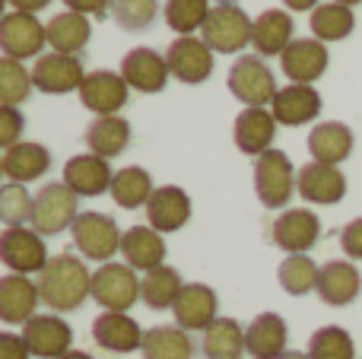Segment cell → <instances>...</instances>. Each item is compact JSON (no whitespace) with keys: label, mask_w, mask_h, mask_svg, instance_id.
Listing matches in <instances>:
<instances>
[{"label":"cell","mask_w":362,"mask_h":359,"mask_svg":"<svg viewBox=\"0 0 362 359\" xmlns=\"http://www.w3.org/2000/svg\"><path fill=\"white\" fill-rule=\"evenodd\" d=\"M200 353L204 359H242L245 350V328L235 318L219 315L210 328L200 334Z\"/></svg>","instance_id":"cell-33"},{"label":"cell","mask_w":362,"mask_h":359,"mask_svg":"<svg viewBox=\"0 0 362 359\" xmlns=\"http://www.w3.org/2000/svg\"><path fill=\"white\" fill-rule=\"evenodd\" d=\"M308 359H356V343L340 324H325L308 337Z\"/></svg>","instance_id":"cell-39"},{"label":"cell","mask_w":362,"mask_h":359,"mask_svg":"<svg viewBox=\"0 0 362 359\" xmlns=\"http://www.w3.org/2000/svg\"><path fill=\"white\" fill-rule=\"evenodd\" d=\"M23 341L35 359H57L74 350V328L61 315H35L23 324Z\"/></svg>","instance_id":"cell-16"},{"label":"cell","mask_w":362,"mask_h":359,"mask_svg":"<svg viewBox=\"0 0 362 359\" xmlns=\"http://www.w3.org/2000/svg\"><path fill=\"white\" fill-rule=\"evenodd\" d=\"M45 45H48V32L45 23L32 13L10 10L0 19V54L13 57V61H29V57H42Z\"/></svg>","instance_id":"cell-9"},{"label":"cell","mask_w":362,"mask_h":359,"mask_svg":"<svg viewBox=\"0 0 362 359\" xmlns=\"http://www.w3.org/2000/svg\"><path fill=\"white\" fill-rule=\"evenodd\" d=\"M144 359H194V341L178 324H156L144 334Z\"/></svg>","instance_id":"cell-35"},{"label":"cell","mask_w":362,"mask_h":359,"mask_svg":"<svg viewBox=\"0 0 362 359\" xmlns=\"http://www.w3.org/2000/svg\"><path fill=\"white\" fill-rule=\"evenodd\" d=\"M159 16V0H115L112 19L124 32H146Z\"/></svg>","instance_id":"cell-42"},{"label":"cell","mask_w":362,"mask_h":359,"mask_svg":"<svg viewBox=\"0 0 362 359\" xmlns=\"http://www.w3.org/2000/svg\"><path fill=\"white\" fill-rule=\"evenodd\" d=\"M6 6H10V4H6V0H0V19H4L6 13H10V10H6Z\"/></svg>","instance_id":"cell-53"},{"label":"cell","mask_w":362,"mask_h":359,"mask_svg":"<svg viewBox=\"0 0 362 359\" xmlns=\"http://www.w3.org/2000/svg\"><path fill=\"white\" fill-rule=\"evenodd\" d=\"M331 54H327V45L318 38H296L286 51L280 54V67L286 73L289 83H299V86H312L325 76Z\"/></svg>","instance_id":"cell-18"},{"label":"cell","mask_w":362,"mask_h":359,"mask_svg":"<svg viewBox=\"0 0 362 359\" xmlns=\"http://www.w3.org/2000/svg\"><path fill=\"white\" fill-rule=\"evenodd\" d=\"M32 201H35V194H29L25 184L6 182L0 188V223H6V226H25L32 220Z\"/></svg>","instance_id":"cell-43"},{"label":"cell","mask_w":362,"mask_h":359,"mask_svg":"<svg viewBox=\"0 0 362 359\" xmlns=\"http://www.w3.org/2000/svg\"><path fill=\"white\" fill-rule=\"evenodd\" d=\"M289 328L283 315L276 312H261L255 322L245 328V350L251 359H280L286 353Z\"/></svg>","instance_id":"cell-29"},{"label":"cell","mask_w":362,"mask_h":359,"mask_svg":"<svg viewBox=\"0 0 362 359\" xmlns=\"http://www.w3.org/2000/svg\"><path fill=\"white\" fill-rule=\"evenodd\" d=\"M308 29H312V38H318V42H325V45L344 42V38H350L353 29H356V13H353V6L331 0V4H321L318 10H312Z\"/></svg>","instance_id":"cell-36"},{"label":"cell","mask_w":362,"mask_h":359,"mask_svg":"<svg viewBox=\"0 0 362 359\" xmlns=\"http://www.w3.org/2000/svg\"><path fill=\"white\" fill-rule=\"evenodd\" d=\"M255 19L242 6H213L206 16L200 38L210 45L213 54H242L251 42Z\"/></svg>","instance_id":"cell-7"},{"label":"cell","mask_w":362,"mask_h":359,"mask_svg":"<svg viewBox=\"0 0 362 359\" xmlns=\"http://www.w3.org/2000/svg\"><path fill=\"white\" fill-rule=\"evenodd\" d=\"M318 271L321 267L308 254H286L276 267V280H280L283 293H289V296H308L318 286Z\"/></svg>","instance_id":"cell-38"},{"label":"cell","mask_w":362,"mask_h":359,"mask_svg":"<svg viewBox=\"0 0 362 359\" xmlns=\"http://www.w3.org/2000/svg\"><path fill=\"white\" fill-rule=\"evenodd\" d=\"M191 197L185 188L178 184H163V188L153 191L150 204H146V226H153L156 233L169 235L187 226L191 220Z\"/></svg>","instance_id":"cell-24"},{"label":"cell","mask_w":362,"mask_h":359,"mask_svg":"<svg viewBox=\"0 0 362 359\" xmlns=\"http://www.w3.org/2000/svg\"><path fill=\"white\" fill-rule=\"evenodd\" d=\"M293 42H296V23H293V13L289 10L270 6V10H264L255 16V29H251L255 54L280 57Z\"/></svg>","instance_id":"cell-26"},{"label":"cell","mask_w":362,"mask_h":359,"mask_svg":"<svg viewBox=\"0 0 362 359\" xmlns=\"http://www.w3.org/2000/svg\"><path fill=\"white\" fill-rule=\"evenodd\" d=\"M153 191H156V184H153V175L146 169H140V165H124V169L115 172L112 178V201L118 204L121 210H140L150 204Z\"/></svg>","instance_id":"cell-34"},{"label":"cell","mask_w":362,"mask_h":359,"mask_svg":"<svg viewBox=\"0 0 362 359\" xmlns=\"http://www.w3.org/2000/svg\"><path fill=\"white\" fill-rule=\"evenodd\" d=\"M226 86L245 108H270L274 95L280 93L274 70L261 54H238L229 67Z\"/></svg>","instance_id":"cell-2"},{"label":"cell","mask_w":362,"mask_h":359,"mask_svg":"<svg viewBox=\"0 0 362 359\" xmlns=\"http://www.w3.org/2000/svg\"><path fill=\"white\" fill-rule=\"evenodd\" d=\"M353 146H356V137H353L350 124H344V121H321V124H315L312 134H308L312 163L340 165L353 156Z\"/></svg>","instance_id":"cell-28"},{"label":"cell","mask_w":362,"mask_h":359,"mask_svg":"<svg viewBox=\"0 0 362 359\" xmlns=\"http://www.w3.org/2000/svg\"><path fill=\"white\" fill-rule=\"evenodd\" d=\"M325 108V99L315 86H299V83H289V86H280V93L270 102V114L276 118V124L283 127H302L312 124L315 118Z\"/></svg>","instance_id":"cell-21"},{"label":"cell","mask_w":362,"mask_h":359,"mask_svg":"<svg viewBox=\"0 0 362 359\" xmlns=\"http://www.w3.org/2000/svg\"><path fill=\"white\" fill-rule=\"evenodd\" d=\"M296 191L305 204H318V207H334L346 197V175L340 165L325 163H305L296 172Z\"/></svg>","instance_id":"cell-14"},{"label":"cell","mask_w":362,"mask_h":359,"mask_svg":"<svg viewBox=\"0 0 362 359\" xmlns=\"http://www.w3.org/2000/svg\"><path fill=\"white\" fill-rule=\"evenodd\" d=\"M38 283L23 273H4L0 277V322L4 324H25L38 315Z\"/></svg>","instance_id":"cell-23"},{"label":"cell","mask_w":362,"mask_h":359,"mask_svg":"<svg viewBox=\"0 0 362 359\" xmlns=\"http://www.w3.org/2000/svg\"><path fill=\"white\" fill-rule=\"evenodd\" d=\"M165 64H169V73L185 86H200L213 76V51L197 35L172 38L165 48Z\"/></svg>","instance_id":"cell-10"},{"label":"cell","mask_w":362,"mask_h":359,"mask_svg":"<svg viewBox=\"0 0 362 359\" xmlns=\"http://www.w3.org/2000/svg\"><path fill=\"white\" fill-rule=\"evenodd\" d=\"M321 239V220L308 207H286L270 226V242L286 254H308Z\"/></svg>","instance_id":"cell-11"},{"label":"cell","mask_w":362,"mask_h":359,"mask_svg":"<svg viewBox=\"0 0 362 359\" xmlns=\"http://www.w3.org/2000/svg\"><path fill=\"white\" fill-rule=\"evenodd\" d=\"M210 10V0H165L163 16L175 35H194V32L204 29Z\"/></svg>","instance_id":"cell-40"},{"label":"cell","mask_w":362,"mask_h":359,"mask_svg":"<svg viewBox=\"0 0 362 359\" xmlns=\"http://www.w3.org/2000/svg\"><path fill=\"white\" fill-rule=\"evenodd\" d=\"M57 359H93L86 353V350H70V353H64V356H57Z\"/></svg>","instance_id":"cell-50"},{"label":"cell","mask_w":362,"mask_h":359,"mask_svg":"<svg viewBox=\"0 0 362 359\" xmlns=\"http://www.w3.org/2000/svg\"><path fill=\"white\" fill-rule=\"evenodd\" d=\"M6 4H10V10L32 13V16H38V10H48L51 0H6Z\"/></svg>","instance_id":"cell-48"},{"label":"cell","mask_w":362,"mask_h":359,"mask_svg":"<svg viewBox=\"0 0 362 359\" xmlns=\"http://www.w3.org/2000/svg\"><path fill=\"white\" fill-rule=\"evenodd\" d=\"M210 4H216V6H238V0H210Z\"/></svg>","instance_id":"cell-52"},{"label":"cell","mask_w":362,"mask_h":359,"mask_svg":"<svg viewBox=\"0 0 362 359\" xmlns=\"http://www.w3.org/2000/svg\"><path fill=\"white\" fill-rule=\"evenodd\" d=\"M93 299L102 312H131L140 302V277L134 267L108 261L93 271Z\"/></svg>","instance_id":"cell-8"},{"label":"cell","mask_w":362,"mask_h":359,"mask_svg":"<svg viewBox=\"0 0 362 359\" xmlns=\"http://www.w3.org/2000/svg\"><path fill=\"white\" fill-rule=\"evenodd\" d=\"M70 235H74L76 254L83 261H95V264H108L121 252V239H124L115 216L99 213V210H83L70 226Z\"/></svg>","instance_id":"cell-3"},{"label":"cell","mask_w":362,"mask_h":359,"mask_svg":"<svg viewBox=\"0 0 362 359\" xmlns=\"http://www.w3.org/2000/svg\"><path fill=\"white\" fill-rule=\"evenodd\" d=\"M112 178H115V169L108 165V159L95 156V153H80V156H70L64 163L61 182L76 197H99L105 191H112Z\"/></svg>","instance_id":"cell-20"},{"label":"cell","mask_w":362,"mask_h":359,"mask_svg":"<svg viewBox=\"0 0 362 359\" xmlns=\"http://www.w3.org/2000/svg\"><path fill=\"white\" fill-rule=\"evenodd\" d=\"M255 194L267 210H286L296 194V165L283 150H267L255 159Z\"/></svg>","instance_id":"cell-5"},{"label":"cell","mask_w":362,"mask_h":359,"mask_svg":"<svg viewBox=\"0 0 362 359\" xmlns=\"http://www.w3.org/2000/svg\"><path fill=\"white\" fill-rule=\"evenodd\" d=\"M318 299L331 309H344V305L356 302L362 293V273L350 258H334L321 264L318 271V286H315Z\"/></svg>","instance_id":"cell-17"},{"label":"cell","mask_w":362,"mask_h":359,"mask_svg":"<svg viewBox=\"0 0 362 359\" xmlns=\"http://www.w3.org/2000/svg\"><path fill=\"white\" fill-rule=\"evenodd\" d=\"M181 286H185L181 273L175 271V267L163 264V267H156V271H150V273L140 277V302L153 312L172 309L175 299H178V293H181Z\"/></svg>","instance_id":"cell-37"},{"label":"cell","mask_w":362,"mask_h":359,"mask_svg":"<svg viewBox=\"0 0 362 359\" xmlns=\"http://www.w3.org/2000/svg\"><path fill=\"white\" fill-rule=\"evenodd\" d=\"M35 83H32V70H25L23 61L0 54V105H23L32 95Z\"/></svg>","instance_id":"cell-41"},{"label":"cell","mask_w":362,"mask_h":359,"mask_svg":"<svg viewBox=\"0 0 362 359\" xmlns=\"http://www.w3.org/2000/svg\"><path fill=\"white\" fill-rule=\"evenodd\" d=\"M23 131H25V114L16 105H0V150L23 143Z\"/></svg>","instance_id":"cell-44"},{"label":"cell","mask_w":362,"mask_h":359,"mask_svg":"<svg viewBox=\"0 0 362 359\" xmlns=\"http://www.w3.org/2000/svg\"><path fill=\"white\" fill-rule=\"evenodd\" d=\"M276 127L280 124L270 114V108H245V112H238L235 124H232V140H235L238 153L257 159L261 153L274 150Z\"/></svg>","instance_id":"cell-25"},{"label":"cell","mask_w":362,"mask_h":359,"mask_svg":"<svg viewBox=\"0 0 362 359\" xmlns=\"http://www.w3.org/2000/svg\"><path fill=\"white\" fill-rule=\"evenodd\" d=\"M131 121L121 118V114H102V118H93L83 131V140H86V153H95L102 159H115L131 146Z\"/></svg>","instance_id":"cell-30"},{"label":"cell","mask_w":362,"mask_h":359,"mask_svg":"<svg viewBox=\"0 0 362 359\" xmlns=\"http://www.w3.org/2000/svg\"><path fill=\"white\" fill-rule=\"evenodd\" d=\"M121 258L127 267L140 273H150L165 264V239L153 226H131L121 239Z\"/></svg>","instance_id":"cell-27"},{"label":"cell","mask_w":362,"mask_h":359,"mask_svg":"<svg viewBox=\"0 0 362 359\" xmlns=\"http://www.w3.org/2000/svg\"><path fill=\"white\" fill-rule=\"evenodd\" d=\"M45 32H48L51 51L80 57L83 48L89 45V38H93V19L83 16V13H74V10H61L45 23Z\"/></svg>","instance_id":"cell-31"},{"label":"cell","mask_w":362,"mask_h":359,"mask_svg":"<svg viewBox=\"0 0 362 359\" xmlns=\"http://www.w3.org/2000/svg\"><path fill=\"white\" fill-rule=\"evenodd\" d=\"M76 201H80V197H76L64 182H48L45 188L35 191L29 226L35 229L38 235H45V239H51V235H61L64 229L74 226L76 216L83 213Z\"/></svg>","instance_id":"cell-4"},{"label":"cell","mask_w":362,"mask_h":359,"mask_svg":"<svg viewBox=\"0 0 362 359\" xmlns=\"http://www.w3.org/2000/svg\"><path fill=\"white\" fill-rule=\"evenodd\" d=\"M121 76L131 89L137 93H163L169 86V64H165V54H159L156 48H146V45H137L131 48L124 57H121Z\"/></svg>","instance_id":"cell-12"},{"label":"cell","mask_w":362,"mask_h":359,"mask_svg":"<svg viewBox=\"0 0 362 359\" xmlns=\"http://www.w3.org/2000/svg\"><path fill=\"white\" fill-rule=\"evenodd\" d=\"M38 296H42L45 309L54 315H67L76 312L86 299H93V271L76 252H61L45 264V271L35 277Z\"/></svg>","instance_id":"cell-1"},{"label":"cell","mask_w":362,"mask_h":359,"mask_svg":"<svg viewBox=\"0 0 362 359\" xmlns=\"http://www.w3.org/2000/svg\"><path fill=\"white\" fill-rule=\"evenodd\" d=\"M76 93H80L83 108H89L95 118H102V114H118L127 105L131 86L118 70H93V73H86V80Z\"/></svg>","instance_id":"cell-15"},{"label":"cell","mask_w":362,"mask_h":359,"mask_svg":"<svg viewBox=\"0 0 362 359\" xmlns=\"http://www.w3.org/2000/svg\"><path fill=\"white\" fill-rule=\"evenodd\" d=\"M4 178H6L4 175V156H0V188H4Z\"/></svg>","instance_id":"cell-55"},{"label":"cell","mask_w":362,"mask_h":359,"mask_svg":"<svg viewBox=\"0 0 362 359\" xmlns=\"http://www.w3.org/2000/svg\"><path fill=\"white\" fill-rule=\"evenodd\" d=\"M283 6L293 13H305V10H318L321 0H283Z\"/></svg>","instance_id":"cell-49"},{"label":"cell","mask_w":362,"mask_h":359,"mask_svg":"<svg viewBox=\"0 0 362 359\" xmlns=\"http://www.w3.org/2000/svg\"><path fill=\"white\" fill-rule=\"evenodd\" d=\"M51 169V153L48 146L35 143V140H23V143L10 146L4 153V175L16 184H29L45 178V172Z\"/></svg>","instance_id":"cell-32"},{"label":"cell","mask_w":362,"mask_h":359,"mask_svg":"<svg viewBox=\"0 0 362 359\" xmlns=\"http://www.w3.org/2000/svg\"><path fill=\"white\" fill-rule=\"evenodd\" d=\"M337 4H346V6H359L362 0H337Z\"/></svg>","instance_id":"cell-54"},{"label":"cell","mask_w":362,"mask_h":359,"mask_svg":"<svg viewBox=\"0 0 362 359\" xmlns=\"http://www.w3.org/2000/svg\"><path fill=\"white\" fill-rule=\"evenodd\" d=\"M86 80V70H83V61L74 54H57V51H45L35 64H32V83L35 89L48 95H64L74 93V89L83 86Z\"/></svg>","instance_id":"cell-13"},{"label":"cell","mask_w":362,"mask_h":359,"mask_svg":"<svg viewBox=\"0 0 362 359\" xmlns=\"http://www.w3.org/2000/svg\"><path fill=\"white\" fill-rule=\"evenodd\" d=\"M172 315H175V324L185 328L187 334L191 331H200L204 334L213 322L219 318V299L213 293V286L206 283H185L172 305Z\"/></svg>","instance_id":"cell-19"},{"label":"cell","mask_w":362,"mask_h":359,"mask_svg":"<svg viewBox=\"0 0 362 359\" xmlns=\"http://www.w3.org/2000/svg\"><path fill=\"white\" fill-rule=\"evenodd\" d=\"M0 359H32L29 347H25V341H23V334L0 331Z\"/></svg>","instance_id":"cell-47"},{"label":"cell","mask_w":362,"mask_h":359,"mask_svg":"<svg viewBox=\"0 0 362 359\" xmlns=\"http://www.w3.org/2000/svg\"><path fill=\"white\" fill-rule=\"evenodd\" d=\"M146 331L127 312H102L93 322V341L105 353H137Z\"/></svg>","instance_id":"cell-22"},{"label":"cell","mask_w":362,"mask_h":359,"mask_svg":"<svg viewBox=\"0 0 362 359\" xmlns=\"http://www.w3.org/2000/svg\"><path fill=\"white\" fill-rule=\"evenodd\" d=\"M340 248L350 261H362V216L350 220L344 229H340Z\"/></svg>","instance_id":"cell-45"},{"label":"cell","mask_w":362,"mask_h":359,"mask_svg":"<svg viewBox=\"0 0 362 359\" xmlns=\"http://www.w3.org/2000/svg\"><path fill=\"white\" fill-rule=\"evenodd\" d=\"M51 261L48 245H45V235H38L32 226H6L0 233V264L10 273H42L45 264Z\"/></svg>","instance_id":"cell-6"},{"label":"cell","mask_w":362,"mask_h":359,"mask_svg":"<svg viewBox=\"0 0 362 359\" xmlns=\"http://www.w3.org/2000/svg\"><path fill=\"white\" fill-rule=\"evenodd\" d=\"M280 359H308V353H302V350H286Z\"/></svg>","instance_id":"cell-51"},{"label":"cell","mask_w":362,"mask_h":359,"mask_svg":"<svg viewBox=\"0 0 362 359\" xmlns=\"http://www.w3.org/2000/svg\"><path fill=\"white\" fill-rule=\"evenodd\" d=\"M61 4L67 6V10L83 13V16H89V19L95 16V23H99V19H105L108 13H112L115 0H61Z\"/></svg>","instance_id":"cell-46"}]
</instances>
